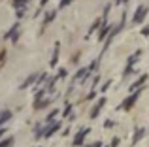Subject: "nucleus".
<instances>
[{
    "label": "nucleus",
    "instance_id": "obj_1",
    "mask_svg": "<svg viewBox=\"0 0 149 147\" xmlns=\"http://www.w3.org/2000/svg\"><path fill=\"white\" fill-rule=\"evenodd\" d=\"M10 119H11V111H8V110L0 111V125H2V123H6V121H10Z\"/></svg>",
    "mask_w": 149,
    "mask_h": 147
},
{
    "label": "nucleus",
    "instance_id": "obj_2",
    "mask_svg": "<svg viewBox=\"0 0 149 147\" xmlns=\"http://www.w3.org/2000/svg\"><path fill=\"white\" fill-rule=\"evenodd\" d=\"M36 77H38L36 74H32V76H29V77H26V81H25V83L21 85V89H26V87H29L30 83H34V81H36Z\"/></svg>",
    "mask_w": 149,
    "mask_h": 147
},
{
    "label": "nucleus",
    "instance_id": "obj_3",
    "mask_svg": "<svg viewBox=\"0 0 149 147\" xmlns=\"http://www.w3.org/2000/svg\"><path fill=\"white\" fill-rule=\"evenodd\" d=\"M57 126H58V125H51V126H49V128H47V130H45V132H44V134H45V136H47V138H49V136H51V134H53V132H55V130H57Z\"/></svg>",
    "mask_w": 149,
    "mask_h": 147
},
{
    "label": "nucleus",
    "instance_id": "obj_4",
    "mask_svg": "<svg viewBox=\"0 0 149 147\" xmlns=\"http://www.w3.org/2000/svg\"><path fill=\"white\" fill-rule=\"evenodd\" d=\"M26 2H29V0H13V6L15 8H21V6H25Z\"/></svg>",
    "mask_w": 149,
    "mask_h": 147
},
{
    "label": "nucleus",
    "instance_id": "obj_5",
    "mask_svg": "<svg viewBox=\"0 0 149 147\" xmlns=\"http://www.w3.org/2000/svg\"><path fill=\"white\" fill-rule=\"evenodd\" d=\"M11 138H8V140H4V141H0V147H8V145H11Z\"/></svg>",
    "mask_w": 149,
    "mask_h": 147
},
{
    "label": "nucleus",
    "instance_id": "obj_6",
    "mask_svg": "<svg viewBox=\"0 0 149 147\" xmlns=\"http://www.w3.org/2000/svg\"><path fill=\"white\" fill-rule=\"evenodd\" d=\"M55 115H57V111H55V110H53V111H51V113H49V117H47V121H49V123H51V121H53V117H55Z\"/></svg>",
    "mask_w": 149,
    "mask_h": 147
},
{
    "label": "nucleus",
    "instance_id": "obj_7",
    "mask_svg": "<svg viewBox=\"0 0 149 147\" xmlns=\"http://www.w3.org/2000/svg\"><path fill=\"white\" fill-rule=\"evenodd\" d=\"M68 2H70V0H62V2H61V6H66Z\"/></svg>",
    "mask_w": 149,
    "mask_h": 147
},
{
    "label": "nucleus",
    "instance_id": "obj_8",
    "mask_svg": "<svg viewBox=\"0 0 149 147\" xmlns=\"http://www.w3.org/2000/svg\"><path fill=\"white\" fill-rule=\"evenodd\" d=\"M4 132H6V130H4V128H2V130H0V136H2V134H4Z\"/></svg>",
    "mask_w": 149,
    "mask_h": 147
},
{
    "label": "nucleus",
    "instance_id": "obj_9",
    "mask_svg": "<svg viewBox=\"0 0 149 147\" xmlns=\"http://www.w3.org/2000/svg\"><path fill=\"white\" fill-rule=\"evenodd\" d=\"M45 2H47V0H42V4H45Z\"/></svg>",
    "mask_w": 149,
    "mask_h": 147
}]
</instances>
